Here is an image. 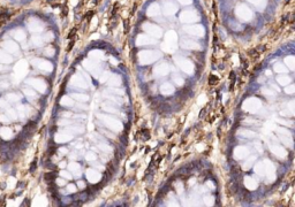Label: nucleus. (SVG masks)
<instances>
[{
    "instance_id": "obj_2",
    "label": "nucleus",
    "mask_w": 295,
    "mask_h": 207,
    "mask_svg": "<svg viewBox=\"0 0 295 207\" xmlns=\"http://www.w3.org/2000/svg\"><path fill=\"white\" fill-rule=\"evenodd\" d=\"M209 83L211 84V85H216V84L218 83V78L214 75H211L209 77Z\"/></svg>"
},
{
    "instance_id": "obj_4",
    "label": "nucleus",
    "mask_w": 295,
    "mask_h": 207,
    "mask_svg": "<svg viewBox=\"0 0 295 207\" xmlns=\"http://www.w3.org/2000/svg\"><path fill=\"white\" fill-rule=\"evenodd\" d=\"M36 166H37V161H34L32 162V164H31V167H30V171H35V169H36Z\"/></svg>"
},
{
    "instance_id": "obj_1",
    "label": "nucleus",
    "mask_w": 295,
    "mask_h": 207,
    "mask_svg": "<svg viewBox=\"0 0 295 207\" xmlns=\"http://www.w3.org/2000/svg\"><path fill=\"white\" fill-rule=\"evenodd\" d=\"M44 179H45V181H46V182H53L54 179H55V173H54V171L46 173V174L44 175Z\"/></svg>"
},
{
    "instance_id": "obj_5",
    "label": "nucleus",
    "mask_w": 295,
    "mask_h": 207,
    "mask_svg": "<svg viewBox=\"0 0 295 207\" xmlns=\"http://www.w3.org/2000/svg\"><path fill=\"white\" fill-rule=\"evenodd\" d=\"M65 183H66V182H65L64 179H57V183H55V184H57V185H64Z\"/></svg>"
},
{
    "instance_id": "obj_6",
    "label": "nucleus",
    "mask_w": 295,
    "mask_h": 207,
    "mask_svg": "<svg viewBox=\"0 0 295 207\" xmlns=\"http://www.w3.org/2000/svg\"><path fill=\"white\" fill-rule=\"evenodd\" d=\"M65 164H66V162H65V161H62V162H61V164H60V166H61V167H64V166H65Z\"/></svg>"
},
{
    "instance_id": "obj_3",
    "label": "nucleus",
    "mask_w": 295,
    "mask_h": 207,
    "mask_svg": "<svg viewBox=\"0 0 295 207\" xmlns=\"http://www.w3.org/2000/svg\"><path fill=\"white\" fill-rule=\"evenodd\" d=\"M68 190L71 191V192H75V190H76V188H75L74 184H69L68 185Z\"/></svg>"
}]
</instances>
